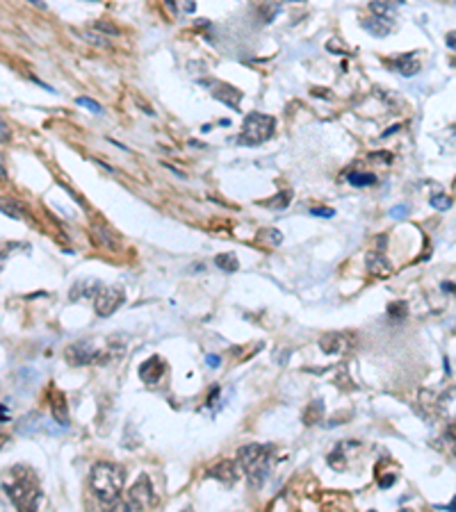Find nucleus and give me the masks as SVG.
<instances>
[{
	"instance_id": "obj_29",
	"label": "nucleus",
	"mask_w": 456,
	"mask_h": 512,
	"mask_svg": "<svg viewBox=\"0 0 456 512\" xmlns=\"http://www.w3.org/2000/svg\"><path fill=\"white\" fill-rule=\"evenodd\" d=\"M388 314L390 317H394V319H404L406 317V303H392V305L388 307Z\"/></svg>"
},
{
	"instance_id": "obj_37",
	"label": "nucleus",
	"mask_w": 456,
	"mask_h": 512,
	"mask_svg": "<svg viewBox=\"0 0 456 512\" xmlns=\"http://www.w3.org/2000/svg\"><path fill=\"white\" fill-rule=\"evenodd\" d=\"M28 2H30V5H34L36 9H48L46 2H42V0H28Z\"/></svg>"
},
{
	"instance_id": "obj_39",
	"label": "nucleus",
	"mask_w": 456,
	"mask_h": 512,
	"mask_svg": "<svg viewBox=\"0 0 456 512\" xmlns=\"http://www.w3.org/2000/svg\"><path fill=\"white\" fill-rule=\"evenodd\" d=\"M89 2H98V0H89Z\"/></svg>"
},
{
	"instance_id": "obj_9",
	"label": "nucleus",
	"mask_w": 456,
	"mask_h": 512,
	"mask_svg": "<svg viewBox=\"0 0 456 512\" xmlns=\"http://www.w3.org/2000/svg\"><path fill=\"white\" fill-rule=\"evenodd\" d=\"M164 371H166L164 360H162L160 355H153V358H148L146 362H142L140 378L144 380L146 385H156V383H160V378L164 376Z\"/></svg>"
},
{
	"instance_id": "obj_16",
	"label": "nucleus",
	"mask_w": 456,
	"mask_h": 512,
	"mask_svg": "<svg viewBox=\"0 0 456 512\" xmlns=\"http://www.w3.org/2000/svg\"><path fill=\"white\" fill-rule=\"evenodd\" d=\"M363 27H365L368 32H372L374 36H388L390 30H392V20L374 14L372 18H365V20H363Z\"/></svg>"
},
{
	"instance_id": "obj_15",
	"label": "nucleus",
	"mask_w": 456,
	"mask_h": 512,
	"mask_svg": "<svg viewBox=\"0 0 456 512\" xmlns=\"http://www.w3.org/2000/svg\"><path fill=\"white\" fill-rule=\"evenodd\" d=\"M365 264H368V271L372 273V276H378V278H386L390 276V262L386 260L381 253H368V257H365Z\"/></svg>"
},
{
	"instance_id": "obj_27",
	"label": "nucleus",
	"mask_w": 456,
	"mask_h": 512,
	"mask_svg": "<svg viewBox=\"0 0 456 512\" xmlns=\"http://www.w3.org/2000/svg\"><path fill=\"white\" fill-rule=\"evenodd\" d=\"M76 102H78L80 107H87L89 112H94V114H100L103 109H100V105L96 100H92V98H87V96H80V98H76Z\"/></svg>"
},
{
	"instance_id": "obj_2",
	"label": "nucleus",
	"mask_w": 456,
	"mask_h": 512,
	"mask_svg": "<svg viewBox=\"0 0 456 512\" xmlns=\"http://www.w3.org/2000/svg\"><path fill=\"white\" fill-rule=\"evenodd\" d=\"M124 481H126L124 469H121L119 465H114V462H96V465L92 467L89 485H92L94 497L98 499L100 503L112 506V503L121 497Z\"/></svg>"
},
{
	"instance_id": "obj_25",
	"label": "nucleus",
	"mask_w": 456,
	"mask_h": 512,
	"mask_svg": "<svg viewBox=\"0 0 456 512\" xmlns=\"http://www.w3.org/2000/svg\"><path fill=\"white\" fill-rule=\"evenodd\" d=\"M290 198H292V191H283V194L274 196L272 200H267V207H272V210H285L288 205H290Z\"/></svg>"
},
{
	"instance_id": "obj_4",
	"label": "nucleus",
	"mask_w": 456,
	"mask_h": 512,
	"mask_svg": "<svg viewBox=\"0 0 456 512\" xmlns=\"http://www.w3.org/2000/svg\"><path fill=\"white\" fill-rule=\"evenodd\" d=\"M16 471L18 469H14V481H12V485L5 483L7 497H10V501L14 503L18 510H36L44 501L39 483L32 476V471L23 469V474H16Z\"/></svg>"
},
{
	"instance_id": "obj_35",
	"label": "nucleus",
	"mask_w": 456,
	"mask_h": 512,
	"mask_svg": "<svg viewBox=\"0 0 456 512\" xmlns=\"http://www.w3.org/2000/svg\"><path fill=\"white\" fill-rule=\"evenodd\" d=\"M445 43H447V48L456 50V32H450V34L445 36Z\"/></svg>"
},
{
	"instance_id": "obj_5",
	"label": "nucleus",
	"mask_w": 456,
	"mask_h": 512,
	"mask_svg": "<svg viewBox=\"0 0 456 512\" xmlns=\"http://www.w3.org/2000/svg\"><path fill=\"white\" fill-rule=\"evenodd\" d=\"M274 125H276V121L270 114H258V112L249 114V116L244 118L240 143H244V146H258V143L267 141V139L274 134Z\"/></svg>"
},
{
	"instance_id": "obj_30",
	"label": "nucleus",
	"mask_w": 456,
	"mask_h": 512,
	"mask_svg": "<svg viewBox=\"0 0 456 512\" xmlns=\"http://www.w3.org/2000/svg\"><path fill=\"white\" fill-rule=\"evenodd\" d=\"M429 203H431V207H436V210H447V207L452 205V200L447 198V196L438 194V196H434V198H431Z\"/></svg>"
},
{
	"instance_id": "obj_22",
	"label": "nucleus",
	"mask_w": 456,
	"mask_h": 512,
	"mask_svg": "<svg viewBox=\"0 0 456 512\" xmlns=\"http://www.w3.org/2000/svg\"><path fill=\"white\" fill-rule=\"evenodd\" d=\"M347 180L354 184V187H370V184L376 182V175L374 173H363V171H352L347 175Z\"/></svg>"
},
{
	"instance_id": "obj_11",
	"label": "nucleus",
	"mask_w": 456,
	"mask_h": 512,
	"mask_svg": "<svg viewBox=\"0 0 456 512\" xmlns=\"http://www.w3.org/2000/svg\"><path fill=\"white\" fill-rule=\"evenodd\" d=\"M50 412H52V419H55L60 426H68L66 396H64L60 389H52L50 392Z\"/></svg>"
},
{
	"instance_id": "obj_38",
	"label": "nucleus",
	"mask_w": 456,
	"mask_h": 512,
	"mask_svg": "<svg viewBox=\"0 0 456 512\" xmlns=\"http://www.w3.org/2000/svg\"><path fill=\"white\" fill-rule=\"evenodd\" d=\"M442 510H452V512H454V510H456V497H454V501H452L450 506H445V508H442Z\"/></svg>"
},
{
	"instance_id": "obj_10",
	"label": "nucleus",
	"mask_w": 456,
	"mask_h": 512,
	"mask_svg": "<svg viewBox=\"0 0 456 512\" xmlns=\"http://www.w3.org/2000/svg\"><path fill=\"white\" fill-rule=\"evenodd\" d=\"M208 478H214V481L224 483V485H233V483L240 478V469H238L235 462L222 460V462H217L214 467L208 469Z\"/></svg>"
},
{
	"instance_id": "obj_13",
	"label": "nucleus",
	"mask_w": 456,
	"mask_h": 512,
	"mask_svg": "<svg viewBox=\"0 0 456 512\" xmlns=\"http://www.w3.org/2000/svg\"><path fill=\"white\" fill-rule=\"evenodd\" d=\"M210 87L214 89L212 96L219 98L222 102H226V105H230V107H238L240 98H242V91H238L235 87H228V84H224V82H208Z\"/></svg>"
},
{
	"instance_id": "obj_12",
	"label": "nucleus",
	"mask_w": 456,
	"mask_h": 512,
	"mask_svg": "<svg viewBox=\"0 0 456 512\" xmlns=\"http://www.w3.org/2000/svg\"><path fill=\"white\" fill-rule=\"evenodd\" d=\"M354 446V442H342V444H338L336 449L328 453V465L333 467V469L338 471H344L349 469V462H352V456H349L347 451Z\"/></svg>"
},
{
	"instance_id": "obj_18",
	"label": "nucleus",
	"mask_w": 456,
	"mask_h": 512,
	"mask_svg": "<svg viewBox=\"0 0 456 512\" xmlns=\"http://www.w3.org/2000/svg\"><path fill=\"white\" fill-rule=\"evenodd\" d=\"M402 5V0H372L370 2V9L376 16H384V18H394V7Z\"/></svg>"
},
{
	"instance_id": "obj_17",
	"label": "nucleus",
	"mask_w": 456,
	"mask_h": 512,
	"mask_svg": "<svg viewBox=\"0 0 456 512\" xmlns=\"http://www.w3.org/2000/svg\"><path fill=\"white\" fill-rule=\"evenodd\" d=\"M392 66L397 68L402 75H415V73L420 71V61L415 59V52L413 55H402V57H397V59L392 61Z\"/></svg>"
},
{
	"instance_id": "obj_21",
	"label": "nucleus",
	"mask_w": 456,
	"mask_h": 512,
	"mask_svg": "<svg viewBox=\"0 0 456 512\" xmlns=\"http://www.w3.org/2000/svg\"><path fill=\"white\" fill-rule=\"evenodd\" d=\"M94 235H96V241L105 248H116V239L112 237V232L105 228V225H94Z\"/></svg>"
},
{
	"instance_id": "obj_14",
	"label": "nucleus",
	"mask_w": 456,
	"mask_h": 512,
	"mask_svg": "<svg viewBox=\"0 0 456 512\" xmlns=\"http://www.w3.org/2000/svg\"><path fill=\"white\" fill-rule=\"evenodd\" d=\"M103 287H100L98 280H94V278H87V280L82 282H76V285L71 287V294H68V298L71 301H80V298H87V296H94V294H98Z\"/></svg>"
},
{
	"instance_id": "obj_19",
	"label": "nucleus",
	"mask_w": 456,
	"mask_h": 512,
	"mask_svg": "<svg viewBox=\"0 0 456 512\" xmlns=\"http://www.w3.org/2000/svg\"><path fill=\"white\" fill-rule=\"evenodd\" d=\"M322 417H324V401L315 399V401H310V403H308L306 410H304L301 419H304V424H306V426H312V424H317Z\"/></svg>"
},
{
	"instance_id": "obj_33",
	"label": "nucleus",
	"mask_w": 456,
	"mask_h": 512,
	"mask_svg": "<svg viewBox=\"0 0 456 512\" xmlns=\"http://www.w3.org/2000/svg\"><path fill=\"white\" fill-rule=\"evenodd\" d=\"M406 212H408V207H406V205H397V207H392V210H390V216H392V219H402Z\"/></svg>"
},
{
	"instance_id": "obj_1",
	"label": "nucleus",
	"mask_w": 456,
	"mask_h": 512,
	"mask_svg": "<svg viewBox=\"0 0 456 512\" xmlns=\"http://www.w3.org/2000/svg\"><path fill=\"white\" fill-rule=\"evenodd\" d=\"M124 355V346L116 337H92L76 342L64 351V358L73 367H92V364H108Z\"/></svg>"
},
{
	"instance_id": "obj_20",
	"label": "nucleus",
	"mask_w": 456,
	"mask_h": 512,
	"mask_svg": "<svg viewBox=\"0 0 456 512\" xmlns=\"http://www.w3.org/2000/svg\"><path fill=\"white\" fill-rule=\"evenodd\" d=\"M438 410L447 419H456V387H452L447 394H442V399L438 401Z\"/></svg>"
},
{
	"instance_id": "obj_6",
	"label": "nucleus",
	"mask_w": 456,
	"mask_h": 512,
	"mask_svg": "<svg viewBox=\"0 0 456 512\" xmlns=\"http://www.w3.org/2000/svg\"><path fill=\"white\" fill-rule=\"evenodd\" d=\"M156 503H158L156 492L150 487L148 476L144 474V476H140V481H137L135 485L130 487L128 494H126L124 508L126 510H150Z\"/></svg>"
},
{
	"instance_id": "obj_23",
	"label": "nucleus",
	"mask_w": 456,
	"mask_h": 512,
	"mask_svg": "<svg viewBox=\"0 0 456 512\" xmlns=\"http://www.w3.org/2000/svg\"><path fill=\"white\" fill-rule=\"evenodd\" d=\"M214 264H217L219 269H224V271H230V273L240 269V262H238V257H235L233 253H224V255H217Z\"/></svg>"
},
{
	"instance_id": "obj_31",
	"label": "nucleus",
	"mask_w": 456,
	"mask_h": 512,
	"mask_svg": "<svg viewBox=\"0 0 456 512\" xmlns=\"http://www.w3.org/2000/svg\"><path fill=\"white\" fill-rule=\"evenodd\" d=\"M80 36H82L84 41H89V43H94V46H96V48H108V46H110V43H108V41H105V39H94V36H96V34H92V32H82V34H80Z\"/></svg>"
},
{
	"instance_id": "obj_36",
	"label": "nucleus",
	"mask_w": 456,
	"mask_h": 512,
	"mask_svg": "<svg viewBox=\"0 0 456 512\" xmlns=\"http://www.w3.org/2000/svg\"><path fill=\"white\" fill-rule=\"evenodd\" d=\"M206 362H208V367H219V362H222V360H219V355H208L206 358Z\"/></svg>"
},
{
	"instance_id": "obj_26",
	"label": "nucleus",
	"mask_w": 456,
	"mask_h": 512,
	"mask_svg": "<svg viewBox=\"0 0 456 512\" xmlns=\"http://www.w3.org/2000/svg\"><path fill=\"white\" fill-rule=\"evenodd\" d=\"M2 212L10 214L12 219H23V210L16 205V200H5V203H2Z\"/></svg>"
},
{
	"instance_id": "obj_32",
	"label": "nucleus",
	"mask_w": 456,
	"mask_h": 512,
	"mask_svg": "<svg viewBox=\"0 0 456 512\" xmlns=\"http://www.w3.org/2000/svg\"><path fill=\"white\" fill-rule=\"evenodd\" d=\"M310 214H312V216H324V219H331L336 212H333L331 207H312Z\"/></svg>"
},
{
	"instance_id": "obj_3",
	"label": "nucleus",
	"mask_w": 456,
	"mask_h": 512,
	"mask_svg": "<svg viewBox=\"0 0 456 512\" xmlns=\"http://www.w3.org/2000/svg\"><path fill=\"white\" fill-rule=\"evenodd\" d=\"M238 462L254 487H260L270 474L272 449L262 444H246L238 451Z\"/></svg>"
},
{
	"instance_id": "obj_8",
	"label": "nucleus",
	"mask_w": 456,
	"mask_h": 512,
	"mask_svg": "<svg viewBox=\"0 0 456 512\" xmlns=\"http://www.w3.org/2000/svg\"><path fill=\"white\" fill-rule=\"evenodd\" d=\"M320 348L326 355H344L352 348V339L344 333H326L320 337Z\"/></svg>"
},
{
	"instance_id": "obj_24",
	"label": "nucleus",
	"mask_w": 456,
	"mask_h": 512,
	"mask_svg": "<svg viewBox=\"0 0 456 512\" xmlns=\"http://www.w3.org/2000/svg\"><path fill=\"white\" fill-rule=\"evenodd\" d=\"M258 237L262 244H270V246H278L283 241V232L276 230V228H264V230H260Z\"/></svg>"
},
{
	"instance_id": "obj_7",
	"label": "nucleus",
	"mask_w": 456,
	"mask_h": 512,
	"mask_svg": "<svg viewBox=\"0 0 456 512\" xmlns=\"http://www.w3.org/2000/svg\"><path fill=\"white\" fill-rule=\"evenodd\" d=\"M126 301V292L121 287H103L98 294H96V301H94V310L98 317H110L124 305Z\"/></svg>"
},
{
	"instance_id": "obj_34",
	"label": "nucleus",
	"mask_w": 456,
	"mask_h": 512,
	"mask_svg": "<svg viewBox=\"0 0 456 512\" xmlns=\"http://www.w3.org/2000/svg\"><path fill=\"white\" fill-rule=\"evenodd\" d=\"M394 481H397V478H394V474H388L386 478H378V487H384V490H386V487H390Z\"/></svg>"
},
{
	"instance_id": "obj_28",
	"label": "nucleus",
	"mask_w": 456,
	"mask_h": 512,
	"mask_svg": "<svg viewBox=\"0 0 456 512\" xmlns=\"http://www.w3.org/2000/svg\"><path fill=\"white\" fill-rule=\"evenodd\" d=\"M94 30H98L100 34H119V27H114L112 23H105V20H96V23H94Z\"/></svg>"
}]
</instances>
